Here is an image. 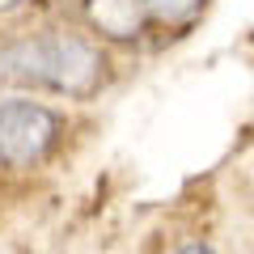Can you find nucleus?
<instances>
[{"label": "nucleus", "instance_id": "obj_4", "mask_svg": "<svg viewBox=\"0 0 254 254\" xmlns=\"http://www.w3.org/2000/svg\"><path fill=\"white\" fill-rule=\"evenodd\" d=\"M199 4L203 0H148V13L161 17V21H187Z\"/></svg>", "mask_w": 254, "mask_h": 254}, {"label": "nucleus", "instance_id": "obj_5", "mask_svg": "<svg viewBox=\"0 0 254 254\" xmlns=\"http://www.w3.org/2000/svg\"><path fill=\"white\" fill-rule=\"evenodd\" d=\"M178 254H212V250H208V246H182Z\"/></svg>", "mask_w": 254, "mask_h": 254}, {"label": "nucleus", "instance_id": "obj_6", "mask_svg": "<svg viewBox=\"0 0 254 254\" xmlns=\"http://www.w3.org/2000/svg\"><path fill=\"white\" fill-rule=\"evenodd\" d=\"M9 4H17V0H0V9H9Z\"/></svg>", "mask_w": 254, "mask_h": 254}, {"label": "nucleus", "instance_id": "obj_3", "mask_svg": "<svg viewBox=\"0 0 254 254\" xmlns=\"http://www.w3.org/2000/svg\"><path fill=\"white\" fill-rule=\"evenodd\" d=\"M85 13H89L93 30L106 38H140L148 13V0H85Z\"/></svg>", "mask_w": 254, "mask_h": 254}, {"label": "nucleus", "instance_id": "obj_2", "mask_svg": "<svg viewBox=\"0 0 254 254\" xmlns=\"http://www.w3.org/2000/svg\"><path fill=\"white\" fill-rule=\"evenodd\" d=\"M60 144V115L30 98L0 102V165L30 170Z\"/></svg>", "mask_w": 254, "mask_h": 254}, {"label": "nucleus", "instance_id": "obj_1", "mask_svg": "<svg viewBox=\"0 0 254 254\" xmlns=\"http://www.w3.org/2000/svg\"><path fill=\"white\" fill-rule=\"evenodd\" d=\"M0 76L64 98H89L106 81L102 51L81 34H34L0 51Z\"/></svg>", "mask_w": 254, "mask_h": 254}]
</instances>
